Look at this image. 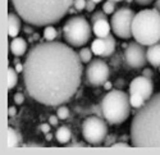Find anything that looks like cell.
Instances as JSON below:
<instances>
[{"mask_svg": "<svg viewBox=\"0 0 160 155\" xmlns=\"http://www.w3.org/2000/svg\"><path fill=\"white\" fill-rule=\"evenodd\" d=\"M57 37H58V31L52 24L46 26L44 28V38L46 41H54Z\"/></svg>", "mask_w": 160, "mask_h": 155, "instance_id": "cell-21", "label": "cell"}, {"mask_svg": "<svg viewBox=\"0 0 160 155\" xmlns=\"http://www.w3.org/2000/svg\"><path fill=\"white\" fill-rule=\"evenodd\" d=\"M92 27L82 16H73L63 26V37L65 42L78 48L86 45L92 36Z\"/></svg>", "mask_w": 160, "mask_h": 155, "instance_id": "cell-6", "label": "cell"}, {"mask_svg": "<svg viewBox=\"0 0 160 155\" xmlns=\"http://www.w3.org/2000/svg\"><path fill=\"white\" fill-rule=\"evenodd\" d=\"M50 126H51L50 123H49V124H48V123H42L41 126H40V128H41V131L46 135V133H49V132H50Z\"/></svg>", "mask_w": 160, "mask_h": 155, "instance_id": "cell-34", "label": "cell"}, {"mask_svg": "<svg viewBox=\"0 0 160 155\" xmlns=\"http://www.w3.org/2000/svg\"><path fill=\"white\" fill-rule=\"evenodd\" d=\"M14 68H16V71H17L18 73H23V68H24V66H23L22 63H17Z\"/></svg>", "mask_w": 160, "mask_h": 155, "instance_id": "cell-38", "label": "cell"}, {"mask_svg": "<svg viewBox=\"0 0 160 155\" xmlns=\"http://www.w3.org/2000/svg\"><path fill=\"white\" fill-rule=\"evenodd\" d=\"M159 72H160V67H159Z\"/></svg>", "mask_w": 160, "mask_h": 155, "instance_id": "cell-47", "label": "cell"}, {"mask_svg": "<svg viewBox=\"0 0 160 155\" xmlns=\"http://www.w3.org/2000/svg\"><path fill=\"white\" fill-rule=\"evenodd\" d=\"M92 54L94 53H92L91 48H82L78 51V55H79V58H81L82 63H90L92 60Z\"/></svg>", "mask_w": 160, "mask_h": 155, "instance_id": "cell-23", "label": "cell"}, {"mask_svg": "<svg viewBox=\"0 0 160 155\" xmlns=\"http://www.w3.org/2000/svg\"><path fill=\"white\" fill-rule=\"evenodd\" d=\"M37 38H38V33H32L31 40H37Z\"/></svg>", "mask_w": 160, "mask_h": 155, "instance_id": "cell-42", "label": "cell"}, {"mask_svg": "<svg viewBox=\"0 0 160 155\" xmlns=\"http://www.w3.org/2000/svg\"><path fill=\"white\" fill-rule=\"evenodd\" d=\"M135 2L138 4V5H142V7H146V5H150L154 0H135Z\"/></svg>", "mask_w": 160, "mask_h": 155, "instance_id": "cell-35", "label": "cell"}, {"mask_svg": "<svg viewBox=\"0 0 160 155\" xmlns=\"http://www.w3.org/2000/svg\"><path fill=\"white\" fill-rule=\"evenodd\" d=\"M91 50L96 57H102L105 53V41L101 37H96L94 41L91 42Z\"/></svg>", "mask_w": 160, "mask_h": 155, "instance_id": "cell-17", "label": "cell"}, {"mask_svg": "<svg viewBox=\"0 0 160 155\" xmlns=\"http://www.w3.org/2000/svg\"><path fill=\"white\" fill-rule=\"evenodd\" d=\"M146 57L148 63H150L152 67H160V41L146 49Z\"/></svg>", "mask_w": 160, "mask_h": 155, "instance_id": "cell-15", "label": "cell"}, {"mask_svg": "<svg viewBox=\"0 0 160 155\" xmlns=\"http://www.w3.org/2000/svg\"><path fill=\"white\" fill-rule=\"evenodd\" d=\"M8 114L9 117H14V115L17 114V109L14 107H9V110H8Z\"/></svg>", "mask_w": 160, "mask_h": 155, "instance_id": "cell-36", "label": "cell"}, {"mask_svg": "<svg viewBox=\"0 0 160 155\" xmlns=\"http://www.w3.org/2000/svg\"><path fill=\"white\" fill-rule=\"evenodd\" d=\"M124 83H126V82H124V80L119 78L118 81H115V87H117V88H122V87L124 86Z\"/></svg>", "mask_w": 160, "mask_h": 155, "instance_id": "cell-37", "label": "cell"}, {"mask_svg": "<svg viewBox=\"0 0 160 155\" xmlns=\"http://www.w3.org/2000/svg\"><path fill=\"white\" fill-rule=\"evenodd\" d=\"M23 31L26 33H33V30L31 28V24L30 26H26V27H23Z\"/></svg>", "mask_w": 160, "mask_h": 155, "instance_id": "cell-39", "label": "cell"}, {"mask_svg": "<svg viewBox=\"0 0 160 155\" xmlns=\"http://www.w3.org/2000/svg\"><path fill=\"white\" fill-rule=\"evenodd\" d=\"M55 138H57V141L59 144H63V145L68 144L69 140L72 138V132L67 126H62V127L58 128L57 132H55Z\"/></svg>", "mask_w": 160, "mask_h": 155, "instance_id": "cell-16", "label": "cell"}, {"mask_svg": "<svg viewBox=\"0 0 160 155\" xmlns=\"http://www.w3.org/2000/svg\"><path fill=\"white\" fill-rule=\"evenodd\" d=\"M123 62L131 69H141L142 67H145L146 62H148L145 45L137 42L136 40L133 42H129L124 48Z\"/></svg>", "mask_w": 160, "mask_h": 155, "instance_id": "cell-10", "label": "cell"}, {"mask_svg": "<svg viewBox=\"0 0 160 155\" xmlns=\"http://www.w3.org/2000/svg\"><path fill=\"white\" fill-rule=\"evenodd\" d=\"M132 35L135 40L145 46L160 41V12L155 8L142 9L136 13L132 23Z\"/></svg>", "mask_w": 160, "mask_h": 155, "instance_id": "cell-4", "label": "cell"}, {"mask_svg": "<svg viewBox=\"0 0 160 155\" xmlns=\"http://www.w3.org/2000/svg\"><path fill=\"white\" fill-rule=\"evenodd\" d=\"M105 41V53L102 57H112L115 51V38L112 35H108L106 37H104Z\"/></svg>", "mask_w": 160, "mask_h": 155, "instance_id": "cell-19", "label": "cell"}, {"mask_svg": "<svg viewBox=\"0 0 160 155\" xmlns=\"http://www.w3.org/2000/svg\"><path fill=\"white\" fill-rule=\"evenodd\" d=\"M94 2H95V3L98 4V3H101V2H102V0H94Z\"/></svg>", "mask_w": 160, "mask_h": 155, "instance_id": "cell-44", "label": "cell"}, {"mask_svg": "<svg viewBox=\"0 0 160 155\" xmlns=\"http://www.w3.org/2000/svg\"><path fill=\"white\" fill-rule=\"evenodd\" d=\"M58 122H59L58 115H50V118H49V123H50L51 126H58Z\"/></svg>", "mask_w": 160, "mask_h": 155, "instance_id": "cell-32", "label": "cell"}, {"mask_svg": "<svg viewBox=\"0 0 160 155\" xmlns=\"http://www.w3.org/2000/svg\"><path fill=\"white\" fill-rule=\"evenodd\" d=\"M110 30H112V26L108 22V18L99 19L92 23V31H94L96 37H101V38L106 37L108 35H110Z\"/></svg>", "mask_w": 160, "mask_h": 155, "instance_id": "cell-14", "label": "cell"}, {"mask_svg": "<svg viewBox=\"0 0 160 155\" xmlns=\"http://www.w3.org/2000/svg\"><path fill=\"white\" fill-rule=\"evenodd\" d=\"M82 136L90 145L102 144L108 136V126L100 115H90L82 123Z\"/></svg>", "mask_w": 160, "mask_h": 155, "instance_id": "cell-7", "label": "cell"}, {"mask_svg": "<svg viewBox=\"0 0 160 155\" xmlns=\"http://www.w3.org/2000/svg\"><path fill=\"white\" fill-rule=\"evenodd\" d=\"M21 17L17 14V13H9L8 14V35L9 37L14 38L18 36L19 31H21Z\"/></svg>", "mask_w": 160, "mask_h": 155, "instance_id": "cell-12", "label": "cell"}, {"mask_svg": "<svg viewBox=\"0 0 160 155\" xmlns=\"http://www.w3.org/2000/svg\"><path fill=\"white\" fill-rule=\"evenodd\" d=\"M135 16H136L135 10H132L131 8H121L115 10L110 19L112 31L114 32V35L121 38H126V40L133 37L132 23Z\"/></svg>", "mask_w": 160, "mask_h": 155, "instance_id": "cell-8", "label": "cell"}, {"mask_svg": "<svg viewBox=\"0 0 160 155\" xmlns=\"http://www.w3.org/2000/svg\"><path fill=\"white\" fill-rule=\"evenodd\" d=\"M154 8H155L156 10L160 12V0H156V3H155V5H154Z\"/></svg>", "mask_w": 160, "mask_h": 155, "instance_id": "cell-41", "label": "cell"}, {"mask_svg": "<svg viewBox=\"0 0 160 155\" xmlns=\"http://www.w3.org/2000/svg\"><path fill=\"white\" fill-rule=\"evenodd\" d=\"M104 18H106L104 10H95V13L91 16V23H94V22H96L99 19H104Z\"/></svg>", "mask_w": 160, "mask_h": 155, "instance_id": "cell-26", "label": "cell"}, {"mask_svg": "<svg viewBox=\"0 0 160 155\" xmlns=\"http://www.w3.org/2000/svg\"><path fill=\"white\" fill-rule=\"evenodd\" d=\"M129 94H138L145 100H149L154 95V82L151 78L140 76L133 78L129 83Z\"/></svg>", "mask_w": 160, "mask_h": 155, "instance_id": "cell-11", "label": "cell"}, {"mask_svg": "<svg viewBox=\"0 0 160 155\" xmlns=\"http://www.w3.org/2000/svg\"><path fill=\"white\" fill-rule=\"evenodd\" d=\"M74 0H10L17 14L35 27L55 24L73 7Z\"/></svg>", "mask_w": 160, "mask_h": 155, "instance_id": "cell-3", "label": "cell"}, {"mask_svg": "<svg viewBox=\"0 0 160 155\" xmlns=\"http://www.w3.org/2000/svg\"><path fill=\"white\" fill-rule=\"evenodd\" d=\"M96 8V3L94 2V0H87V4H86V10L87 12H94Z\"/></svg>", "mask_w": 160, "mask_h": 155, "instance_id": "cell-30", "label": "cell"}, {"mask_svg": "<svg viewBox=\"0 0 160 155\" xmlns=\"http://www.w3.org/2000/svg\"><path fill=\"white\" fill-rule=\"evenodd\" d=\"M109 66L105 60L100 58L92 59L90 63H87V67L85 71L86 81L91 86H104V83L109 78Z\"/></svg>", "mask_w": 160, "mask_h": 155, "instance_id": "cell-9", "label": "cell"}, {"mask_svg": "<svg viewBox=\"0 0 160 155\" xmlns=\"http://www.w3.org/2000/svg\"><path fill=\"white\" fill-rule=\"evenodd\" d=\"M57 115L58 118L62 119V121H65L69 118V109L64 107V105H59V108L57 109Z\"/></svg>", "mask_w": 160, "mask_h": 155, "instance_id": "cell-24", "label": "cell"}, {"mask_svg": "<svg viewBox=\"0 0 160 155\" xmlns=\"http://www.w3.org/2000/svg\"><path fill=\"white\" fill-rule=\"evenodd\" d=\"M129 145L127 144V141H119V142H117V141H115V142H114V145H113V148H128Z\"/></svg>", "mask_w": 160, "mask_h": 155, "instance_id": "cell-33", "label": "cell"}, {"mask_svg": "<svg viewBox=\"0 0 160 155\" xmlns=\"http://www.w3.org/2000/svg\"><path fill=\"white\" fill-rule=\"evenodd\" d=\"M86 4H87V0H74L73 2V7L78 12L86 9Z\"/></svg>", "mask_w": 160, "mask_h": 155, "instance_id": "cell-27", "label": "cell"}, {"mask_svg": "<svg viewBox=\"0 0 160 155\" xmlns=\"http://www.w3.org/2000/svg\"><path fill=\"white\" fill-rule=\"evenodd\" d=\"M78 53L60 41L40 42L30 49L23 63V82L40 104L59 107L68 102L82 81L83 66Z\"/></svg>", "mask_w": 160, "mask_h": 155, "instance_id": "cell-1", "label": "cell"}, {"mask_svg": "<svg viewBox=\"0 0 160 155\" xmlns=\"http://www.w3.org/2000/svg\"><path fill=\"white\" fill-rule=\"evenodd\" d=\"M129 102H131V107L132 108H135V109H140L145 102L146 100L138 95V94H129Z\"/></svg>", "mask_w": 160, "mask_h": 155, "instance_id": "cell-22", "label": "cell"}, {"mask_svg": "<svg viewBox=\"0 0 160 155\" xmlns=\"http://www.w3.org/2000/svg\"><path fill=\"white\" fill-rule=\"evenodd\" d=\"M13 99H14V102H16L17 105L23 104V101H24V96H23V94H21V92H17Z\"/></svg>", "mask_w": 160, "mask_h": 155, "instance_id": "cell-28", "label": "cell"}, {"mask_svg": "<svg viewBox=\"0 0 160 155\" xmlns=\"http://www.w3.org/2000/svg\"><path fill=\"white\" fill-rule=\"evenodd\" d=\"M102 118L110 124H121L126 122L131 114V102L129 95L122 91L121 88L110 90L106 94L101 102Z\"/></svg>", "mask_w": 160, "mask_h": 155, "instance_id": "cell-5", "label": "cell"}, {"mask_svg": "<svg viewBox=\"0 0 160 155\" xmlns=\"http://www.w3.org/2000/svg\"><path fill=\"white\" fill-rule=\"evenodd\" d=\"M112 2H115V3H119V2H122V0H112Z\"/></svg>", "mask_w": 160, "mask_h": 155, "instance_id": "cell-45", "label": "cell"}, {"mask_svg": "<svg viewBox=\"0 0 160 155\" xmlns=\"http://www.w3.org/2000/svg\"><path fill=\"white\" fill-rule=\"evenodd\" d=\"M18 82V72L16 71V68L9 67L8 68V90H12L17 86Z\"/></svg>", "mask_w": 160, "mask_h": 155, "instance_id": "cell-20", "label": "cell"}, {"mask_svg": "<svg viewBox=\"0 0 160 155\" xmlns=\"http://www.w3.org/2000/svg\"><path fill=\"white\" fill-rule=\"evenodd\" d=\"M142 76L148 77V78H152V77H154V72H152V69H150V68H143Z\"/></svg>", "mask_w": 160, "mask_h": 155, "instance_id": "cell-31", "label": "cell"}, {"mask_svg": "<svg viewBox=\"0 0 160 155\" xmlns=\"http://www.w3.org/2000/svg\"><path fill=\"white\" fill-rule=\"evenodd\" d=\"M131 141L135 148L160 149V92L137 109L131 123Z\"/></svg>", "mask_w": 160, "mask_h": 155, "instance_id": "cell-2", "label": "cell"}, {"mask_svg": "<svg viewBox=\"0 0 160 155\" xmlns=\"http://www.w3.org/2000/svg\"><path fill=\"white\" fill-rule=\"evenodd\" d=\"M102 10L105 12V14H113L115 12V2L106 0V2L102 4Z\"/></svg>", "mask_w": 160, "mask_h": 155, "instance_id": "cell-25", "label": "cell"}, {"mask_svg": "<svg viewBox=\"0 0 160 155\" xmlns=\"http://www.w3.org/2000/svg\"><path fill=\"white\" fill-rule=\"evenodd\" d=\"M19 141H21V138H19L18 132L13 127H8V142H7L8 149L17 148L19 145Z\"/></svg>", "mask_w": 160, "mask_h": 155, "instance_id": "cell-18", "label": "cell"}, {"mask_svg": "<svg viewBox=\"0 0 160 155\" xmlns=\"http://www.w3.org/2000/svg\"><path fill=\"white\" fill-rule=\"evenodd\" d=\"M115 136L114 135H110V136H106L105 138V146H113L114 142H115Z\"/></svg>", "mask_w": 160, "mask_h": 155, "instance_id": "cell-29", "label": "cell"}, {"mask_svg": "<svg viewBox=\"0 0 160 155\" xmlns=\"http://www.w3.org/2000/svg\"><path fill=\"white\" fill-rule=\"evenodd\" d=\"M104 87H105V90H112L113 85H112V82H109V81H106V82L104 83Z\"/></svg>", "mask_w": 160, "mask_h": 155, "instance_id": "cell-40", "label": "cell"}, {"mask_svg": "<svg viewBox=\"0 0 160 155\" xmlns=\"http://www.w3.org/2000/svg\"><path fill=\"white\" fill-rule=\"evenodd\" d=\"M127 3H132V2H135V0H126Z\"/></svg>", "mask_w": 160, "mask_h": 155, "instance_id": "cell-46", "label": "cell"}, {"mask_svg": "<svg viewBox=\"0 0 160 155\" xmlns=\"http://www.w3.org/2000/svg\"><path fill=\"white\" fill-rule=\"evenodd\" d=\"M27 41L24 40L23 37H14V38H12V41L9 44V50H10V53L13 55H16V57H22L24 55V53L27 51Z\"/></svg>", "mask_w": 160, "mask_h": 155, "instance_id": "cell-13", "label": "cell"}, {"mask_svg": "<svg viewBox=\"0 0 160 155\" xmlns=\"http://www.w3.org/2000/svg\"><path fill=\"white\" fill-rule=\"evenodd\" d=\"M46 140L48 141H50V140H52V135L49 132V133H46Z\"/></svg>", "mask_w": 160, "mask_h": 155, "instance_id": "cell-43", "label": "cell"}]
</instances>
